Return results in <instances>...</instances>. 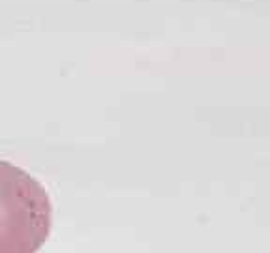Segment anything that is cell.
<instances>
[{
    "mask_svg": "<svg viewBox=\"0 0 270 253\" xmlns=\"http://www.w3.org/2000/svg\"><path fill=\"white\" fill-rule=\"evenodd\" d=\"M53 206L27 171L0 161V253H36L51 233Z\"/></svg>",
    "mask_w": 270,
    "mask_h": 253,
    "instance_id": "6da1fadb",
    "label": "cell"
}]
</instances>
